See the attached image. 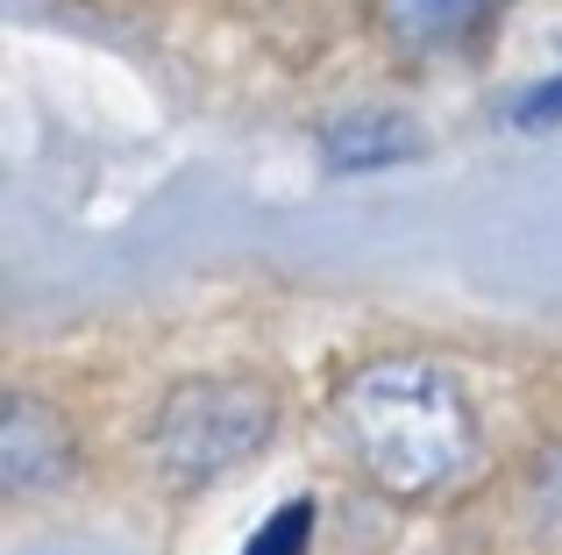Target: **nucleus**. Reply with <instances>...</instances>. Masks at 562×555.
<instances>
[{
  "label": "nucleus",
  "mask_w": 562,
  "mask_h": 555,
  "mask_svg": "<svg viewBox=\"0 0 562 555\" xmlns=\"http://www.w3.org/2000/svg\"><path fill=\"white\" fill-rule=\"evenodd\" d=\"M335 428L357 471L392 499H420L477 456V420H470L463 385L427 356H378L349 371L335 392Z\"/></svg>",
  "instance_id": "f257e3e1"
},
{
  "label": "nucleus",
  "mask_w": 562,
  "mask_h": 555,
  "mask_svg": "<svg viewBox=\"0 0 562 555\" xmlns=\"http://www.w3.org/2000/svg\"><path fill=\"white\" fill-rule=\"evenodd\" d=\"M271 392L257 377H186L157 399L143 449L165 485H214L271 442Z\"/></svg>",
  "instance_id": "f03ea898"
},
{
  "label": "nucleus",
  "mask_w": 562,
  "mask_h": 555,
  "mask_svg": "<svg viewBox=\"0 0 562 555\" xmlns=\"http://www.w3.org/2000/svg\"><path fill=\"white\" fill-rule=\"evenodd\" d=\"M71 471V434L43 399H14L0 420V485L8 491H43Z\"/></svg>",
  "instance_id": "7ed1b4c3"
},
{
  "label": "nucleus",
  "mask_w": 562,
  "mask_h": 555,
  "mask_svg": "<svg viewBox=\"0 0 562 555\" xmlns=\"http://www.w3.org/2000/svg\"><path fill=\"white\" fill-rule=\"evenodd\" d=\"M378 8L398 50H441V43H463L492 14V0H378Z\"/></svg>",
  "instance_id": "20e7f679"
},
{
  "label": "nucleus",
  "mask_w": 562,
  "mask_h": 555,
  "mask_svg": "<svg viewBox=\"0 0 562 555\" xmlns=\"http://www.w3.org/2000/svg\"><path fill=\"white\" fill-rule=\"evenodd\" d=\"M420 143H413L406 114H349V122L328 128V165L342 171H371V165H392V157H413Z\"/></svg>",
  "instance_id": "39448f33"
},
{
  "label": "nucleus",
  "mask_w": 562,
  "mask_h": 555,
  "mask_svg": "<svg viewBox=\"0 0 562 555\" xmlns=\"http://www.w3.org/2000/svg\"><path fill=\"white\" fill-rule=\"evenodd\" d=\"M306 542H314V506L292 499V506H278V513L263 520L257 542H249L243 555H306Z\"/></svg>",
  "instance_id": "423d86ee"
},
{
  "label": "nucleus",
  "mask_w": 562,
  "mask_h": 555,
  "mask_svg": "<svg viewBox=\"0 0 562 555\" xmlns=\"http://www.w3.org/2000/svg\"><path fill=\"white\" fill-rule=\"evenodd\" d=\"M520 122H527V128H549V122H562V79L535 86V93L520 100Z\"/></svg>",
  "instance_id": "0eeeda50"
}]
</instances>
